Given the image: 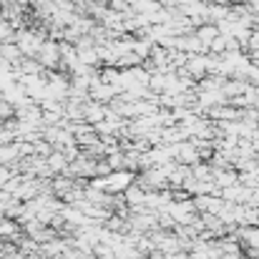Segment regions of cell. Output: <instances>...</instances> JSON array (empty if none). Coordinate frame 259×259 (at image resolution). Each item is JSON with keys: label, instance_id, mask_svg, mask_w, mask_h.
Returning <instances> with one entry per match:
<instances>
[{"label": "cell", "instance_id": "cell-1", "mask_svg": "<svg viewBox=\"0 0 259 259\" xmlns=\"http://www.w3.org/2000/svg\"><path fill=\"white\" fill-rule=\"evenodd\" d=\"M35 61L40 63V68H43V71H46V68H58V66H61V51H58V43L46 40V43L40 46V51H38Z\"/></svg>", "mask_w": 259, "mask_h": 259}, {"label": "cell", "instance_id": "cell-2", "mask_svg": "<svg viewBox=\"0 0 259 259\" xmlns=\"http://www.w3.org/2000/svg\"><path fill=\"white\" fill-rule=\"evenodd\" d=\"M184 71H186L194 81L206 78V56H189V61H186Z\"/></svg>", "mask_w": 259, "mask_h": 259}, {"label": "cell", "instance_id": "cell-3", "mask_svg": "<svg viewBox=\"0 0 259 259\" xmlns=\"http://www.w3.org/2000/svg\"><path fill=\"white\" fill-rule=\"evenodd\" d=\"M234 239L237 242L242 239L249 247V252H259V227H239L237 234H234Z\"/></svg>", "mask_w": 259, "mask_h": 259}, {"label": "cell", "instance_id": "cell-4", "mask_svg": "<svg viewBox=\"0 0 259 259\" xmlns=\"http://www.w3.org/2000/svg\"><path fill=\"white\" fill-rule=\"evenodd\" d=\"M103 118H106V106L93 103V101L83 103V123H88V126H96V123H101Z\"/></svg>", "mask_w": 259, "mask_h": 259}, {"label": "cell", "instance_id": "cell-5", "mask_svg": "<svg viewBox=\"0 0 259 259\" xmlns=\"http://www.w3.org/2000/svg\"><path fill=\"white\" fill-rule=\"evenodd\" d=\"M46 166L51 169L53 176H61V174H66V169H68V159H66V154H63V151L53 149V151H51V156H46Z\"/></svg>", "mask_w": 259, "mask_h": 259}, {"label": "cell", "instance_id": "cell-6", "mask_svg": "<svg viewBox=\"0 0 259 259\" xmlns=\"http://www.w3.org/2000/svg\"><path fill=\"white\" fill-rule=\"evenodd\" d=\"M214 184L219 189H229V186L239 184V174L232 169H214Z\"/></svg>", "mask_w": 259, "mask_h": 259}, {"label": "cell", "instance_id": "cell-7", "mask_svg": "<svg viewBox=\"0 0 259 259\" xmlns=\"http://www.w3.org/2000/svg\"><path fill=\"white\" fill-rule=\"evenodd\" d=\"M194 35H196V38L201 40V46L209 51V46H211V43H214V38L219 35V28H217L214 23H206V25H199V28L194 30Z\"/></svg>", "mask_w": 259, "mask_h": 259}, {"label": "cell", "instance_id": "cell-8", "mask_svg": "<svg viewBox=\"0 0 259 259\" xmlns=\"http://www.w3.org/2000/svg\"><path fill=\"white\" fill-rule=\"evenodd\" d=\"M191 176H194V181H214V166L199 161L191 166Z\"/></svg>", "mask_w": 259, "mask_h": 259}, {"label": "cell", "instance_id": "cell-9", "mask_svg": "<svg viewBox=\"0 0 259 259\" xmlns=\"http://www.w3.org/2000/svg\"><path fill=\"white\" fill-rule=\"evenodd\" d=\"M76 56H78V63L83 66H98V56H96V48H76Z\"/></svg>", "mask_w": 259, "mask_h": 259}, {"label": "cell", "instance_id": "cell-10", "mask_svg": "<svg viewBox=\"0 0 259 259\" xmlns=\"http://www.w3.org/2000/svg\"><path fill=\"white\" fill-rule=\"evenodd\" d=\"M15 232H18V224L13 222V219H0V239L5 237V239H10V237H15Z\"/></svg>", "mask_w": 259, "mask_h": 259}, {"label": "cell", "instance_id": "cell-11", "mask_svg": "<svg viewBox=\"0 0 259 259\" xmlns=\"http://www.w3.org/2000/svg\"><path fill=\"white\" fill-rule=\"evenodd\" d=\"M93 257L96 259H116V252L108 244H96L93 247Z\"/></svg>", "mask_w": 259, "mask_h": 259}, {"label": "cell", "instance_id": "cell-12", "mask_svg": "<svg viewBox=\"0 0 259 259\" xmlns=\"http://www.w3.org/2000/svg\"><path fill=\"white\" fill-rule=\"evenodd\" d=\"M247 46H249V53H252V51H259V30H252V35H249Z\"/></svg>", "mask_w": 259, "mask_h": 259}, {"label": "cell", "instance_id": "cell-13", "mask_svg": "<svg viewBox=\"0 0 259 259\" xmlns=\"http://www.w3.org/2000/svg\"><path fill=\"white\" fill-rule=\"evenodd\" d=\"M0 46H3V38H0Z\"/></svg>", "mask_w": 259, "mask_h": 259}]
</instances>
